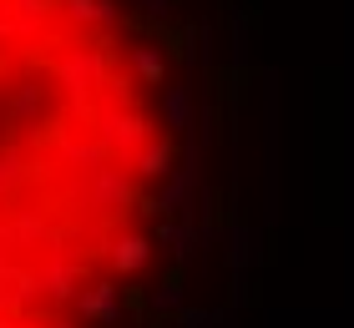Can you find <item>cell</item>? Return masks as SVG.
Wrapping results in <instances>:
<instances>
[{"instance_id": "obj_1", "label": "cell", "mask_w": 354, "mask_h": 328, "mask_svg": "<svg viewBox=\"0 0 354 328\" xmlns=\"http://www.w3.org/2000/svg\"><path fill=\"white\" fill-rule=\"evenodd\" d=\"M157 172L86 0H0V328H91L147 253Z\"/></svg>"}]
</instances>
